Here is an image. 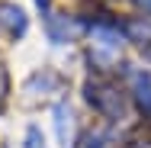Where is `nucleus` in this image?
I'll return each instance as SVG.
<instances>
[{
  "label": "nucleus",
  "mask_w": 151,
  "mask_h": 148,
  "mask_svg": "<svg viewBox=\"0 0 151 148\" xmlns=\"http://www.w3.org/2000/svg\"><path fill=\"white\" fill-rule=\"evenodd\" d=\"M87 103H90L96 113L109 119H119L125 113V103H122V93L109 84H87Z\"/></svg>",
  "instance_id": "f257e3e1"
},
{
  "label": "nucleus",
  "mask_w": 151,
  "mask_h": 148,
  "mask_svg": "<svg viewBox=\"0 0 151 148\" xmlns=\"http://www.w3.org/2000/svg\"><path fill=\"white\" fill-rule=\"evenodd\" d=\"M90 39H93V42H90L93 55H96V58H103V61L116 58V55L122 52V35H119L116 29H109V26H96Z\"/></svg>",
  "instance_id": "f03ea898"
},
{
  "label": "nucleus",
  "mask_w": 151,
  "mask_h": 148,
  "mask_svg": "<svg viewBox=\"0 0 151 148\" xmlns=\"http://www.w3.org/2000/svg\"><path fill=\"white\" fill-rule=\"evenodd\" d=\"M29 26V19H26V13H23V6H16V3H0V29L6 32V35H23Z\"/></svg>",
  "instance_id": "7ed1b4c3"
},
{
  "label": "nucleus",
  "mask_w": 151,
  "mask_h": 148,
  "mask_svg": "<svg viewBox=\"0 0 151 148\" xmlns=\"http://www.w3.org/2000/svg\"><path fill=\"white\" fill-rule=\"evenodd\" d=\"M52 116H55V135H58V142L64 148H71V142H74V113H71V106L58 103Z\"/></svg>",
  "instance_id": "20e7f679"
},
{
  "label": "nucleus",
  "mask_w": 151,
  "mask_h": 148,
  "mask_svg": "<svg viewBox=\"0 0 151 148\" xmlns=\"http://www.w3.org/2000/svg\"><path fill=\"white\" fill-rule=\"evenodd\" d=\"M23 148H48L39 126H29V129H26V145H23Z\"/></svg>",
  "instance_id": "39448f33"
},
{
  "label": "nucleus",
  "mask_w": 151,
  "mask_h": 148,
  "mask_svg": "<svg viewBox=\"0 0 151 148\" xmlns=\"http://www.w3.org/2000/svg\"><path fill=\"white\" fill-rule=\"evenodd\" d=\"M135 87H138V100L151 106V77L148 74H138V77H135Z\"/></svg>",
  "instance_id": "423d86ee"
},
{
  "label": "nucleus",
  "mask_w": 151,
  "mask_h": 148,
  "mask_svg": "<svg viewBox=\"0 0 151 148\" xmlns=\"http://www.w3.org/2000/svg\"><path fill=\"white\" fill-rule=\"evenodd\" d=\"M35 6H39V10H45V6H48V0H35Z\"/></svg>",
  "instance_id": "0eeeda50"
},
{
  "label": "nucleus",
  "mask_w": 151,
  "mask_h": 148,
  "mask_svg": "<svg viewBox=\"0 0 151 148\" xmlns=\"http://www.w3.org/2000/svg\"><path fill=\"white\" fill-rule=\"evenodd\" d=\"M145 6H148V10H151V0H145Z\"/></svg>",
  "instance_id": "6e6552de"
}]
</instances>
